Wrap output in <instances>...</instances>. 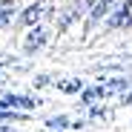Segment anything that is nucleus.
Returning a JSON list of instances; mask_svg holds the SVG:
<instances>
[{
  "label": "nucleus",
  "mask_w": 132,
  "mask_h": 132,
  "mask_svg": "<svg viewBox=\"0 0 132 132\" xmlns=\"http://www.w3.org/2000/svg\"><path fill=\"white\" fill-rule=\"evenodd\" d=\"M43 12H46V3H35V6H29L26 12H23V23H35V20H40L43 17Z\"/></svg>",
  "instance_id": "nucleus-5"
},
{
  "label": "nucleus",
  "mask_w": 132,
  "mask_h": 132,
  "mask_svg": "<svg viewBox=\"0 0 132 132\" xmlns=\"http://www.w3.org/2000/svg\"><path fill=\"white\" fill-rule=\"evenodd\" d=\"M115 0H95V9H92V20H101L106 12H109V6H112Z\"/></svg>",
  "instance_id": "nucleus-7"
},
{
  "label": "nucleus",
  "mask_w": 132,
  "mask_h": 132,
  "mask_svg": "<svg viewBox=\"0 0 132 132\" xmlns=\"http://www.w3.org/2000/svg\"><path fill=\"white\" fill-rule=\"evenodd\" d=\"M49 126H66V118H52Z\"/></svg>",
  "instance_id": "nucleus-9"
},
{
  "label": "nucleus",
  "mask_w": 132,
  "mask_h": 132,
  "mask_svg": "<svg viewBox=\"0 0 132 132\" xmlns=\"http://www.w3.org/2000/svg\"><path fill=\"white\" fill-rule=\"evenodd\" d=\"M78 86H80L78 80H63V83H60V89H63V92H75Z\"/></svg>",
  "instance_id": "nucleus-8"
},
{
  "label": "nucleus",
  "mask_w": 132,
  "mask_h": 132,
  "mask_svg": "<svg viewBox=\"0 0 132 132\" xmlns=\"http://www.w3.org/2000/svg\"><path fill=\"white\" fill-rule=\"evenodd\" d=\"M109 26H112V29H118V26H132V0H126V3L112 14Z\"/></svg>",
  "instance_id": "nucleus-2"
},
{
  "label": "nucleus",
  "mask_w": 132,
  "mask_h": 132,
  "mask_svg": "<svg viewBox=\"0 0 132 132\" xmlns=\"http://www.w3.org/2000/svg\"><path fill=\"white\" fill-rule=\"evenodd\" d=\"M12 14H14V3L12 0H0V29L12 23Z\"/></svg>",
  "instance_id": "nucleus-6"
},
{
  "label": "nucleus",
  "mask_w": 132,
  "mask_h": 132,
  "mask_svg": "<svg viewBox=\"0 0 132 132\" xmlns=\"http://www.w3.org/2000/svg\"><path fill=\"white\" fill-rule=\"evenodd\" d=\"M43 43H46V29H35V32H29V37H26V43H23V49H26V55H32V52H37Z\"/></svg>",
  "instance_id": "nucleus-3"
},
{
  "label": "nucleus",
  "mask_w": 132,
  "mask_h": 132,
  "mask_svg": "<svg viewBox=\"0 0 132 132\" xmlns=\"http://www.w3.org/2000/svg\"><path fill=\"white\" fill-rule=\"evenodd\" d=\"M14 106H26V109H32L35 101H32V98H20V95H6V98H0V109H14Z\"/></svg>",
  "instance_id": "nucleus-4"
},
{
  "label": "nucleus",
  "mask_w": 132,
  "mask_h": 132,
  "mask_svg": "<svg viewBox=\"0 0 132 132\" xmlns=\"http://www.w3.org/2000/svg\"><path fill=\"white\" fill-rule=\"evenodd\" d=\"M83 6H86V0H75L72 6H66V9H63V14L57 17V32H66V29H69V23L80 14V9H83Z\"/></svg>",
  "instance_id": "nucleus-1"
},
{
  "label": "nucleus",
  "mask_w": 132,
  "mask_h": 132,
  "mask_svg": "<svg viewBox=\"0 0 132 132\" xmlns=\"http://www.w3.org/2000/svg\"><path fill=\"white\" fill-rule=\"evenodd\" d=\"M3 80H6V78H3V72H0V83H3Z\"/></svg>",
  "instance_id": "nucleus-10"
},
{
  "label": "nucleus",
  "mask_w": 132,
  "mask_h": 132,
  "mask_svg": "<svg viewBox=\"0 0 132 132\" xmlns=\"http://www.w3.org/2000/svg\"><path fill=\"white\" fill-rule=\"evenodd\" d=\"M0 132H12V129H0Z\"/></svg>",
  "instance_id": "nucleus-11"
}]
</instances>
